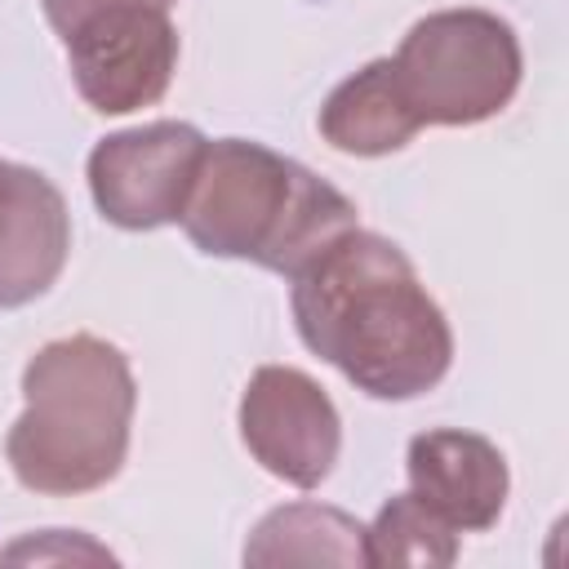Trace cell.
Masks as SVG:
<instances>
[{
    "instance_id": "obj_6",
    "label": "cell",
    "mask_w": 569,
    "mask_h": 569,
    "mask_svg": "<svg viewBox=\"0 0 569 569\" xmlns=\"http://www.w3.org/2000/svg\"><path fill=\"white\" fill-rule=\"evenodd\" d=\"M76 93L102 116H129L164 98L178 71V27L156 4H107L67 36Z\"/></svg>"
},
{
    "instance_id": "obj_10",
    "label": "cell",
    "mask_w": 569,
    "mask_h": 569,
    "mask_svg": "<svg viewBox=\"0 0 569 569\" xmlns=\"http://www.w3.org/2000/svg\"><path fill=\"white\" fill-rule=\"evenodd\" d=\"M422 129L391 58L365 62L320 107V138L347 156H391Z\"/></svg>"
},
{
    "instance_id": "obj_12",
    "label": "cell",
    "mask_w": 569,
    "mask_h": 569,
    "mask_svg": "<svg viewBox=\"0 0 569 569\" xmlns=\"http://www.w3.org/2000/svg\"><path fill=\"white\" fill-rule=\"evenodd\" d=\"M369 538V565H453L458 560V529L445 525L418 493H396L382 502Z\"/></svg>"
},
{
    "instance_id": "obj_11",
    "label": "cell",
    "mask_w": 569,
    "mask_h": 569,
    "mask_svg": "<svg viewBox=\"0 0 569 569\" xmlns=\"http://www.w3.org/2000/svg\"><path fill=\"white\" fill-rule=\"evenodd\" d=\"M244 565H369L365 525L338 507L289 502L258 520Z\"/></svg>"
},
{
    "instance_id": "obj_5",
    "label": "cell",
    "mask_w": 569,
    "mask_h": 569,
    "mask_svg": "<svg viewBox=\"0 0 569 569\" xmlns=\"http://www.w3.org/2000/svg\"><path fill=\"white\" fill-rule=\"evenodd\" d=\"M209 138L187 120H151L107 133L89 151V191L107 222L156 231L182 222Z\"/></svg>"
},
{
    "instance_id": "obj_1",
    "label": "cell",
    "mask_w": 569,
    "mask_h": 569,
    "mask_svg": "<svg viewBox=\"0 0 569 569\" xmlns=\"http://www.w3.org/2000/svg\"><path fill=\"white\" fill-rule=\"evenodd\" d=\"M293 325L307 351L373 400H413L453 365V333L413 262L378 231H342L293 276Z\"/></svg>"
},
{
    "instance_id": "obj_7",
    "label": "cell",
    "mask_w": 569,
    "mask_h": 569,
    "mask_svg": "<svg viewBox=\"0 0 569 569\" xmlns=\"http://www.w3.org/2000/svg\"><path fill=\"white\" fill-rule=\"evenodd\" d=\"M240 440L276 480L316 489L338 462L342 418L311 373L293 365H262L240 396Z\"/></svg>"
},
{
    "instance_id": "obj_8",
    "label": "cell",
    "mask_w": 569,
    "mask_h": 569,
    "mask_svg": "<svg viewBox=\"0 0 569 569\" xmlns=\"http://www.w3.org/2000/svg\"><path fill=\"white\" fill-rule=\"evenodd\" d=\"M71 213L53 178L0 160V311L36 302L67 267Z\"/></svg>"
},
{
    "instance_id": "obj_4",
    "label": "cell",
    "mask_w": 569,
    "mask_h": 569,
    "mask_svg": "<svg viewBox=\"0 0 569 569\" xmlns=\"http://www.w3.org/2000/svg\"><path fill=\"white\" fill-rule=\"evenodd\" d=\"M422 124H480L520 89L516 27L489 9H440L409 27L391 58Z\"/></svg>"
},
{
    "instance_id": "obj_13",
    "label": "cell",
    "mask_w": 569,
    "mask_h": 569,
    "mask_svg": "<svg viewBox=\"0 0 569 569\" xmlns=\"http://www.w3.org/2000/svg\"><path fill=\"white\" fill-rule=\"evenodd\" d=\"M107 4H156V9H169L173 0H40L49 27H53L58 36H67L80 18H89L93 9H107Z\"/></svg>"
},
{
    "instance_id": "obj_3",
    "label": "cell",
    "mask_w": 569,
    "mask_h": 569,
    "mask_svg": "<svg viewBox=\"0 0 569 569\" xmlns=\"http://www.w3.org/2000/svg\"><path fill=\"white\" fill-rule=\"evenodd\" d=\"M351 227L356 204L333 182L249 138L204 147L182 209V231L200 253L244 258L289 280Z\"/></svg>"
},
{
    "instance_id": "obj_2",
    "label": "cell",
    "mask_w": 569,
    "mask_h": 569,
    "mask_svg": "<svg viewBox=\"0 0 569 569\" xmlns=\"http://www.w3.org/2000/svg\"><path fill=\"white\" fill-rule=\"evenodd\" d=\"M22 400L4 453L31 493L76 498L120 476L138 387L116 342L93 333L44 342L22 369Z\"/></svg>"
},
{
    "instance_id": "obj_9",
    "label": "cell",
    "mask_w": 569,
    "mask_h": 569,
    "mask_svg": "<svg viewBox=\"0 0 569 569\" xmlns=\"http://www.w3.org/2000/svg\"><path fill=\"white\" fill-rule=\"evenodd\" d=\"M409 471V493H418L445 525L458 533H485L498 525L507 507V458L489 436L458 431V427H436L409 440L405 453Z\"/></svg>"
}]
</instances>
